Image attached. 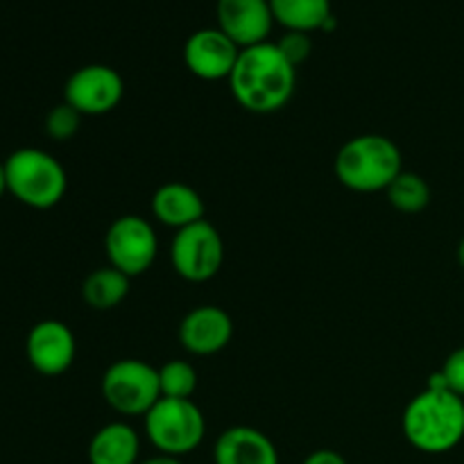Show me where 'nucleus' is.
I'll use <instances>...</instances> for the list:
<instances>
[{
	"instance_id": "10",
	"label": "nucleus",
	"mask_w": 464,
	"mask_h": 464,
	"mask_svg": "<svg viewBox=\"0 0 464 464\" xmlns=\"http://www.w3.org/2000/svg\"><path fill=\"white\" fill-rule=\"evenodd\" d=\"M240 48L220 30V27H202L186 39L184 62L195 77L207 82L229 80Z\"/></svg>"
},
{
	"instance_id": "24",
	"label": "nucleus",
	"mask_w": 464,
	"mask_h": 464,
	"mask_svg": "<svg viewBox=\"0 0 464 464\" xmlns=\"http://www.w3.org/2000/svg\"><path fill=\"white\" fill-rule=\"evenodd\" d=\"M302 464H347V460H344L338 451H331V449H317V451H313Z\"/></svg>"
},
{
	"instance_id": "23",
	"label": "nucleus",
	"mask_w": 464,
	"mask_h": 464,
	"mask_svg": "<svg viewBox=\"0 0 464 464\" xmlns=\"http://www.w3.org/2000/svg\"><path fill=\"white\" fill-rule=\"evenodd\" d=\"M440 376L451 392L464 399V347H458L456 352L449 353L442 370H440Z\"/></svg>"
},
{
	"instance_id": "26",
	"label": "nucleus",
	"mask_w": 464,
	"mask_h": 464,
	"mask_svg": "<svg viewBox=\"0 0 464 464\" xmlns=\"http://www.w3.org/2000/svg\"><path fill=\"white\" fill-rule=\"evenodd\" d=\"M7 193V181H5V163L0 161V198Z\"/></svg>"
},
{
	"instance_id": "16",
	"label": "nucleus",
	"mask_w": 464,
	"mask_h": 464,
	"mask_svg": "<svg viewBox=\"0 0 464 464\" xmlns=\"http://www.w3.org/2000/svg\"><path fill=\"white\" fill-rule=\"evenodd\" d=\"M139 433L125 421L104 424L89 442L91 464H139Z\"/></svg>"
},
{
	"instance_id": "7",
	"label": "nucleus",
	"mask_w": 464,
	"mask_h": 464,
	"mask_svg": "<svg viewBox=\"0 0 464 464\" xmlns=\"http://www.w3.org/2000/svg\"><path fill=\"white\" fill-rule=\"evenodd\" d=\"M225 261V243L208 220L184 227L170 243L172 270L190 284H204L220 272Z\"/></svg>"
},
{
	"instance_id": "6",
	"label": "nucleus",
	"mask_w": 464,
	"mask_h": 464,
	"mask_svg": "<svg viewBox=\"0 0 464 464\" xmlns=\"http://www.w3.org/2000/svg\"><path fill=\"white\" fill-rule=\"evenodd\" d=\"M102 397L121 415L145 417L161 399L159 370L136 358L116 361L102 376Z\"/></svg>"
},
{
	"instance_id": "4",
	"label": "nucleus",
	"mask_w": 464,
	"mask_h": 464,
	"mask_svg": "<svg viewBox=\"0 0 464 464\" xmlns=\"http://www.w3.org/2000/svg\"><path fill=\"white\" fill-rule=\"evenodd\" d=\"M7 193L30 208L57 207L68 188V177L57 157L39 148H21L5 159Z\"/></svg>"
},
{
	"instance_id": "20",
	"label": "nucleus",
	"mask_w": 464,
	"mask_h": 464,
	"mask_svg": "<svg viewBox=\"0 0 464 464\" xmlns=\"http://www.w3.org/2000/svg\"><path fill=\"white\" fill-rule=\"evenodd\" d=\"M159 385L161 397L166 399H190L198 390V372L186 361H168L159 367Z\"/></svg>"
},
{
	"instance_id": "8",
	"label": "nucleus",
	"mask_w": 464,
	"mask_h": 464,
	"mask_svg": "<svg viewBox=\"0 0 464 464\" xmlns=\"http://www.w3.org/2000/svg\"><path fill=\"white\" fill-rule=\"evenodd\" d=\"M104 249H107L109 266L134 279V276L145 275L157 261V231L145 218L127 213V216L116 218L107 229Z\"/></svg>"
},
{
	"instance_id": "15",
	"label": "nucleus",
	"mask_w": 464,
	"mask_h": 464,
	"mask_svg": "<svg viewBox=\"0 0 464 464\" xmlns=\"http://www.w3.org/2000/svg\"><path fill=\"white\" fill-rule=\"evenodd\" d=\"M152 216L161 225L172 227V229H184V227L195 225L204 220V199L193 186L181 184V181H168L159 186L152 195Z\"/></svg>"
},
{
	"instance_id": "11",
	"label": "nucleus",
	"mask_w": 464,
	"mask_h": 464,
	"mask_svg": "<svg viewBox=\"0 0 464 464\" xmlns=\"http://www.w3.org/2000/svg\"><path fill=\"white\" fill-rule=\"evenodd\" d=\"M25 353L30 365L44 376H59L71 370L77 353L75 334L59 320H44L27 334Z\"/></svg>"
},
{
	"instance_id": "3",
	"label": "nucleus",
	"mask_w": 464,
	"mask_h": 464,
	"mask_svg": "<svg viewBox=\"0 0 464 464\" xmlns=\"http://www.w3.org/2000/svg\"><path fill=\"white\" fill-rule=\"evenodd\" d=\"M335 177L356 193H379L403 172L401 150L381 134H361L338 150L334 161Z\"/></svg>"
},
{
	"instance_id": "12",
	"label": "nucleus",
	"mask_w": 464,
	"mask_h": 464,
	"mask_svg": "<svg viewBox=\"0 0 464 464\" xmlns=\"http://www.w3.org/2000/svg\"><path fill=\"white\" fill-rule=\"evenodd\" d=\"M216 12L218 27L240 50L266 44L275 25L270 0H218Z\"/></svg>"
},
{
	"instance_id": "9",
	"label": "nucleus",
	"mask_w": 464,
	"mask_h": 464,
	"mask_svg": "<svg viewBox=\"0 0 464 464\" xmlns=\"http://www.w3.org/2000/svg\"><path fill=\"white\" fill-rule=\"evenodd\" d=\"M125 95L121 72L104 63L82 66L68 77L63 86V102L71 104L82 116H102L113 111Z\"/></svg>"
},
{
	"instance_id": "21",
	"label": "nucleus",
	"mask_w": 464,
	"mask_h": 464,
	"mask_svg": "<svg viewBox=\"0 0 464 464\" xmlns=\"http://www.w3.org/2000/svg\"><path fill=\"white\" fill-rule=\"evenodd\" d=\"M82 113L72 109L68 102L57 104L45 116V134L54 140H68L80 131Z\"/></svg>"
},
{
	"instance_id": "17",
	"label": "nucleus",
	"mask_w": 464,
	"mask_h": 464,
	"mask_svg": "<svg viewBox=\"0 0 464 464\" xmlns=\"http://www.w3.org/2000/svg\"><path fill=\"white\" fill-rule=\"evenodd\" d=\"M275 23L285 27V32L324 30L334 18L331 0H270Z\"/></svg>"
},
{
	"instance_id": "25",
	"label": "nucleus",
	"mask_w": 464,
	"mask_h": 464,
	"mask_svg": "<svg viewBox=\"0 0 464 464\" xmlns=\"http://www.w3.org/2000/svg\"><path fill=\"white\" fill-rule=\"evenodd\" d=\"M139 464H184L179 460V458H172V456H161V453H159V456H154V458H148V460H143V462H139Z\"/></svg>"
},
{
	"instance_id": "2",
	"label": "nucleus",
	"mask_w": 464,
	"mask_h": 464,
	"mask_svg": "<svg viewBox=\"0 0 464 464\" xmlns=\"http://www.w3.org/2000/svg\"><path fill=\"white\" fill-rule=\"evenodd\" d=\"M401 429L417 451L430 456L453 451L464 440V399L447 388L438 372L406 406Z\"/></svg>"
},
{
	"instance_id": "22",
	"label": "nucleus",
	"mask_w": 464,
	"mask_h": 464,
	"mask_svg": "<svg viewBox=\"0 0 464 464\" xmlns=\"http://www.w3.org/2000/svg\"><path fill=\"white\" fill-rule=\"evenodd\" d=\"M276 45H279L281 53L285 54V59H288L295 68H297L299 63L306 62V59L311 57L313 50L311 36H308L306 32H285V34L276 41Z\"/></svg>"
},
{
	"instance_id": "13",
	"label": "nucleus",
	"mask_w": 464,
	"mask_h": 464,
	"mask_svg": "<svg viewBox=\"0 0 464 464\" xmlns=\"http://www.w3.org/2000/svg\"><path fill=\"white\" fill-rule=\"evenodd\" d=\"M234 338L229 313L218 306H198L181 320L179 343L193 356H213Z\"/></svg>"
},
{
	"instance_id": "5",
	"label": "nucleus",
	"mask_w": 464,
	"mask_h": 464,
	"mask_svg": "<svg viewBox=\"0 0 464 464\" xmlns=\"http://www.w3.org/2000/svg\"><path fill=\"white\" fill-rule=\"evenodd\" d=\"M143 420L145 435L161 456H188L207 435V420L193 399L161 397Z\"/></svg>"
},
{
	"instance_id": "19",
	"label": "nucleus",
	"mask_w": 464,
	"mask_h": 464,
	"mask_svg": "<svg viewBox=\"0 0 464 464\" xmlns=\"http://www.w3.org/2000/svg\"><path fill=\"white\" fill-rule=\"evenodd\" d=\"M388 202L401 213H420L429 207L430 202V186L426 179L415 172L403 170L392 184L388 186Z\"/></svg>"
},
{
	"instance_id": "1",
	"label": "nucleus",
	"mask_w": 464,
	"mask_h": 464,
	"mask_svg": "<svg viewBox=\"0 0 464 464\" xmlns=\"http://www.w3.org/2000/svg\"><path fill=\"white\" fill-rule=\"evenodd\" d=\"M297 86V68L285 59L279 45L258 44L243 48L229 75L236 102L252 113H275L290 102Z\"/></svg>"
},
{
	"instance_id": "18",
	"label": "nucleus",
	"mask_w": 464,
	"mask_h": 464,
	"mask_svg": "<svg viewBox=\"0 0 464 464\" xmlns=\"http://www.w3.org/2000/svg\"><path fill=\"white\" fill-rule=\"evenodd\" d=\"M130 276L122 275L116 267H98L82 284V299L93 311H111L121 306L130 295Z\"/></svg>"
},
{
	"instance_id": "27",
	"label": "nucleus",
	"mask_w": 464,
	"mask_h": 464,
	"mask_svg": "<svg viewBox=\"0 0 464 464\" xmlns=\"http://www.w3.org/2000/svg\"><path fill=\"white\" fill-rule=\"evenodd\" d=\"M458 263H460L462 270H464V236H462L460 245H458Z\"/></svg>"
},
{
	"instance_id": "14",
	"label": "nucleus",
	"mask_w": 464,
	"mask_h": 464,
	"mask_svg": "<svg viewBox=\"0 0 464 464\" xmlns=\"http://www.w3.org/2000/svg\"><path fill=\"white\" fill-rule=\"evenodd\" d=\"M213 460L216 464H279V451L258 429L231 426L218 438Z\"/></svg>"
}]
</instances>
